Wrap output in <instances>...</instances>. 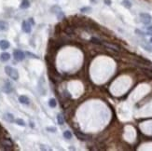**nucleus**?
<instances>
[{"mask_svg": "<svg viewBox=\"0 0 152 151\" xmlns=\"http://www.w3.org/2000/svg\"><path fill=\"white\" fill-rule=\"evenodd\" d=\"M5 72L7 74L10 79H14V80H17L19 79V73L17 71L16 69L11 67V66H6L5 67Z\"/></svg>", "mask_w": 152, "mask_h": 151, "instance_id": "1", "label": "nucleus"}, {"mask_svg": "<svg viewBox=\"0 0 152 151\" xmlns=\"http://www.w3.org/2000/svg\"><path fill=\"white\" fill-rule=\"evenodd\" d=\"M13 57L16 61L22 62V61H23L24 58H25V54H24V52L22 51L21 49H16V50H14L13 52Z\"/></svg>", "mask_w": 152, "mask_h": 151, "instance_id": "2", "label": "nucleus"}, {"mask_svg": "<svg viewBox=\"0 0 152 151\" xmlns=\"http://www.w3.org/2000/svg\"><path fill=\"white\" fill-rule=\"evenodd\" d=\"M140 19H141V22L144 24H148V23H151L152 17L148 13H141L140 14Z\"/></svg>", "mask_w": 152, "mask_h": 151, "instance_id": "3", "label": "nucleus"}, {"mask_svg": "<svg viewBox=\"0 0 152 151\" xmlns=\"http://www.w3.org/2000/svg\"><path fill=\"white\" fill-rule=\"evenodd\" d=\"M22 27H23V31L24 33H27V34L31 33L32 27H31V24H30L29 22H27V21L23 22V25H22Z\"/></svg>", "mask_w": 152, "mask_h": 151, "instance_id": "4", "label": "nucleus"}, {"mask_svg": "<svg viewBox=\"0 0 152 151\" xmlns=\"http://www.w3.org/2000/svg\"><path fill=\"white\" fill-rule=\"evenodd\" d=\"M19 102L23 105H29L30 104V100L27 96H24V95H22L19 97Z\"/></svg>", "mask_w": 152, "mask_h": 151, "instance_id": "5", "label": "nucleus"}, {"mask_svg": "<svg viewBox=\"0 0 152 151\" xmlns=\"http://www.w3.org/2000/svg\"><path fill=\"white\" fill-rule=\"evenodd\" d=\"M10 48V42L8 40H1L0 41V49H7Z\"/></svg>", "mask_w": 152, "mask_h": 151, "instance_id": "6", "label": "nucleus"}, {"mask_svg": "<svg viewBox=\"0 0 152 151\" xmlns=\"http://www.w3.org/2000/svg\"><path fill=\"white\" fill-rule=\"evenodd\" d=\"M3 91L7 93H10V92H12V87H11V84L10 82H6L5 85H4V88H3Z\"/></svg>", "mask_w": 152, "mask_h": 151, "instance_id": "7", "label": "nucleus"}, {"mask_svg": "<svg viewBox=\"0 0 152 151\" xmlns=\"http://www.w3.org/2000/svg\"><path fill=\"white\" fill-rule=\"evenodd\" d=\"M10 59V54L8 52H3L1 55H0V60L2 62H7Z\"/></svg>", "mask_w": 152, "mask_h": 151, "instance_id": "8", "label": "nucleus"}, {"mask_svg": "<svg viewBox=\"0 0 152 151\" xmlns=\"http://www.w3.org/2000/svg\"><path fill=\"white\" fill-rule=\"evenodd\" d=\"M8 28H9L8 23L3 22V21H0V32L1 31H6V30H8Z\"/></svg>", "mask_w": 152, "mask_h": 151, "instance_id": "9", "label": "nucleus"}, {"mask_svg": "<svg viewBox=\"0 0 152 151\" xmlns=\"http://www.w3.org/2000/svg\"><path fill=\"white\" fill-rule=\"evenodd\" d=\"M4 118L6 119V120H8L9 122H13L14 121V117L12 114H10V113H7L6 115H5V117H4Z\"/></svg>", "mask_w": 152, "mask_h": 151, "instance_id": "10", "label": "nucleus"}, {"mask_svg": "<svg viewBox=\"0 0 152 151\" xmlns=\"http://www.w3.org/2000/svg\"><path fill=\"white\" fill-rule=\"evenodd\" d=\"M30 7V3L28 0H23V2L21 4V9L23 10H25V9H28Z\"/></svg>", "mask_w": 152, "mask_h": 151, "instance_id": "11", "label": "nucleus"}, {"mask_svg": "<svg viewBox=\"0 0 152 151\" xmlns=\"http://www.w3.org/2000/svg\"><path fill=\"white\" fill-rule=\"evenodd\" d=\"M57 105V102H56V100L54 98H51L49 100V105H50V107H52V108H54L55 106H56Z\"/></svg>", "mask_w": 152, "mask_h": 151, "instance_id": "12", "label": "nucleus"}, {"mask_svg": "<svg viewBox=\"0 0 152 151\" xmlns=\"http://www.w3.org/2000/svg\"><path fill=\"white\" fill-rule=\"evenodd\" d=\"M57 121H58V124H60V125L63 124L64 119H63V117L62 116V114H58V116H57Z\"/></svg>", "mask_w": 152, "mask_h": 151, "instance_id": "13", "label": "nucleus"}, {"mask_svg": "<svg viewBox=\"0 0 152 151\" xmlns=\"http://www.w3.org/2000/svg\"><path fill=\"white\" fill-rule=\"evenodd\" d=\"M63 137L65 138V139H71L72 138V133H71V131H63Z\"/></svg>", "mask_w": 152, "mask_h": 151, "instance_id": "14", "label": "nucleus"}, {"mask_svg": "<svg viewBox=\"0 0 152 151\" xmlns=\"http://www.w3.org/2000/svg\"><path fill=\"white\" fill-rule=\"evenodd\" d=\"M122 5L125 8H128V9H130V8L132 7V3H131L130 1H128V0H123V1H122Z\"/></svg>", "mask_w": 152, "mask_h": 151, "instance_id": "15", "label": "nucleus"}, {"mask_svg": "<svg viewBox=\"0 0 152 151\" xmlns=\"http://www.w3.org/2000/svg\"><path fill=\"white\" fill-rule=\"evenodd\" d=\"M15 122H16L18 125H20V126H23V127L25 126V122L23 121L22 118H17L16 120H15Z\"/></svg>", "mask_w": 152, "mask_h": 151, "instance_id": "16", "label": "nucleus"}, {"mask_svg": "<svg viewBox=\"0 0 152 151\" xmlns=\"http://www.w3.org/2000/svg\"><path fill=\"white\" fill-rule=\"evenodd\" d=\"M76 134H77V136H78V137H79V138H80L81 140H86L87 136H85V135L81 134V133H79V132H77Z\"/></svg>", "mask_w": 152, "mask_h": 151, "instance_id": "17", "label": "nucleus"}, {"mask_svg": "<svg viewBox=\"0 0 152 151\" xmlns=\"http://www.w3.org/2000/svg\"><path fill=\"white\" fill-rule=\"evenodd\" d=\"M46 130L48 131H50V132H55L56 131V128L55 127H47Z\"/></svg>", "mask_w": 152, "mask_h": 151, "instance_id": "18", "label": "nucleus"}, {"mask_svg": "<svg viewBox=\"0 0 152 151\" xmlns=\"http://www.w3.org/2000/svg\"><path fill=\"white\" fill-rule=\"evenodd\" d=\"M146 33L148 34V35H150V36H152V26L151 25L146 27Z\"/></svg>", "mask_w": 152, "mask_h": 151, "instance_id": "19", "label": "nucleus"}, {"mask_svg": "<svg viewBox=\"0 0 152 151\" xmlns=\"http://www.w3.org/2000/svg\"><path fill=\"white\" fill-rule=\"evenodd\" d=\"M26 55L30 56V58H36V59H38V57L36 55H35V54H33V53L31 52H26Z\"/></svg>", "mask_w": 152, "mask_h": 151, "instance_id": "20", "label": "nucleus"}, {"mask_svg": "<svg viewBox=\"0 0 152 151\" xmlns=\"http://www.w3.org/2000/svg\"><path fill=\"white\" fill-rule=\"evenodd\" d=\"M92 41H93V43H95V44H101V42H100V40H98L97 39V38H94V37H93V38H92Z\"/></svg>", "mask_w": 152, "mask_h": 151, "instance_id": "21", "label": "nucleus"}, {"mask_svg": "<svg viewBox=\"0 0 152 151\" xmlns=\"http://www.w3.org/2000/svg\"><path fill=\"white\" fill-rule=\"evenodd\" d=\"M87 11H91V8H83L81 9V12H87Z\"/></svg>", "mask_w": 152, "mask_h": 151, "instance_id": "22", "label": "nucleus"}, {"mask_svg": "<svg viewBox=\"0 0 152 151\" xmlns=\"http://www.w3.org/2000/svg\"><path fill=\"white\" fill-rule=\"evenodd\" d=\"M135 32H136V33H137V34H140L141 36H145V34L143 33V32H141V31H139V30H136Z\"/></svg>", "mask_w": 152, "mask_h": 151, "instance_id": "23", "label": "nucleus"}, {"mask_svg": "<svg viewBox=\"0 0 152 151\" xmlns=\"http://www.w3.org/2000/svg\"><path fill=\"white\" fill-rule=\"evenodd\" d=\"M106 3L107 4V5H110V3H111V2H110V0H106Z\"/></svg>", "mask_w": 152, "mask_h": 151, "instance_id": "24", "label": "nucleus"}, {"mask_svg": "<svg viewBox=\"0 0 152 151\" xmlns=\"http://www.w3.org/2000/svg\"><path fill=\"white\" fill-rule=\"evenodd\" d=\"M150 42H151V43H152V37H151V39H150Z\"/></svg>", "mask_w": 152, "mask_h": 151, "instance_id": "25", "label": "nucleus"}]
</instances>
